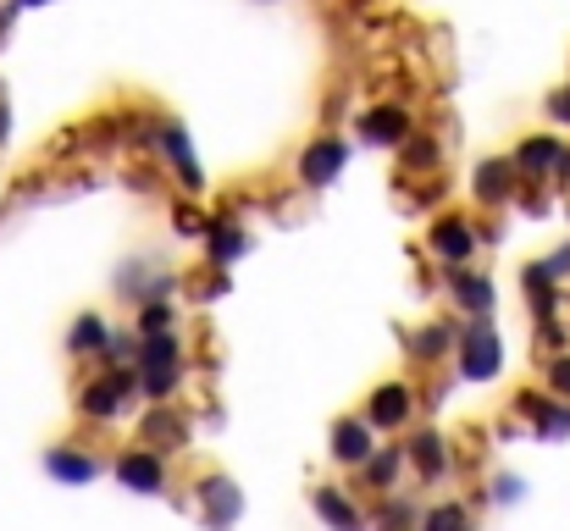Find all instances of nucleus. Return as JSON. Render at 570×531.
I'll use <instances>...</instances> for the list:
<instances>
[{
	"label": "nucleus",
	"mask_w": 570,
	"mask_h": 531,
	"mask_svg": "<svg viewBox=\"0 0 570 531\" xmlns=\"http://www.w3.org/2000/svg\"><path fill=\"white\" fill-rule=\"evenodd\" d=\"M178 376H184V350H178V338H173V333L145 338V350H139V387H145L150 399H167V393L178 387Z\"/></svg>",
	"instance_id": "obj_1"
},
{
	"label": "nucleus",
	"mask_w": 570,
	"mask_h": 531,
	"mask_svg": "<svg viewBox=\"0 0 570 531\" xmlns=\"http://www.w3.org/2000/svg\"><path fill=\"white\" fill-rule=\"evenodd\" d=\"M134 393H139V376L111 365L100 382H89V387L78 393V410H83L89 421H117V415H122V404H128Z\"/></svg>",
	"instance_id": "obj_2"
},
{
	"label": "nucleus",
	"mask_w": 570,
	"mask_h": 531,
	"mask_svg": "<svg viewBox=\"0 0 570 531\" xmlns=\"http://www.w3.org/2000/svg\"><path fill=\"white\" fill-rule=\"evenodd\" d=\"M499 365H504V350H499L488 316H476V327L460 338V376H465V382H493Z\"/></svg>",
	"instance_id": "obj_3"
},
{
	"label": "nucleus",
	"mask_w": 570,
	"mask_h": 531,
	"mask_svg": "<svg viewBox=\"0 0 570 531\" xmlns=\"http://www.w3.org/2000/svg\"><path fill=\"white\" fill-rule=\"evenodd\" d=\"M426 249H432L443 266H465V260L476 255V227H471V222H460V216H443V222H432Z\"/></svg>",
	"instance_id": "obj_4"
},
{
	"label": "nucleus",
	"mask_w": 570,
	"mask_h": 531,
	"mask_svg": "<svg viewBox=\"0 0 570 531\" xmlns=\"http://www.w3.org/2000/svg\"><path fill=\"white\" fill-rule=\"evenodd\" d=\"M199 510H205V527L210 531H227L244 515V493H238L227 476H205V482H199Z\"/></svg>",
	"instance_id": "obj_5"
},
{
	"label": "nucleus",
	"mask_w": 570,
	"mask_h": 531,
	"mask_svg": "<svg viewBox=\"0 0 570 531\" xmlns=\"http://www.w3.org/2000/svg\"><path fill=\"white\" fill-rule=\"evenodd\" d=\"M117 482L134 488V493H167V465L156 449H128L117 460Z\"/></svg>",
	"instance_id": "obj_6"
},
{
	"label": "nucleus",
	"mask_w": 570,
	"mask_h": 531,
	"mask_svg": "<svg viewBox=\"0 0 570 531\" xmlns=\"http://www.w3.org/2000/svg\"><path fill=\"white\" fill-rule=\"evenodd\" d=\"M350 167V150H344V139H316L305 156H299V177L311 183V188H327L333 177H344Z\"/></svg>",
	"instance_id": "obj_7"
},
{
	"label": "nucleus",
	"mask_w": 570,
	"mask_h": 531,
	"mask_svg": "<svg viewBox=\"0 0 570 531\" xmlns=\"http://www.w3.org/2000/svg\"><path fill=\"white\" fill-rule=\"evenodd\" d=\"M410 410H415V399H410V387H404V382H382L377 393L366 399V421H372L377 432L404 426V421H410Z\"/></svg>",
	"instance_id": "obj_8"
},
{
	"label": "nucleus",
	"mask_w": 570,
	"mask_h": 531,
	"mask_svg": "<svg viewBox=\"0 0 570 531\" xmlns=\"http://www.w3.org/2000/svg\"><path fill=\"white\" fill-rule=\"evenodd\" d=\"M156 139H161V150H167V161L178 167V183H184L189 194H199V188H205V177H199V161H194V150H189V134H184V122H161V128H156Z\"/></svg>",
	"instance_id": "obj_9"
},
{
	"label": "nucleus",
	"mask_w": 570,
	"mask_h": 531,
	"mask_svg": "<svg viewBox=\"0 0 570 531\" xmlns=\"http://www.w3.org/2000/svg\"><path fill=\"white\" fill-rule=\"evenodd\" d=\"M372 437H377V426H372L366 415H361V421H338V426H333V460H338V465H366V454L377 449Z\"/></svg>",
	"instance_id": "obj_10"
},
{
	"label": "nucleus",
	"mask_w": 570,
	"mask_h": 531,
	"mask_svg": "<svg viewBox=\"0 0 570 531\" xmlns=\"http://www.w3.org/2000/svg\"><path fill=\"white\" fill-rule=\"evenodd\" d=\"M560 156H566V145H560L554 134H543V139H527V145L515 150V173L532 177V183H543V177L560 173Z\"/></svg>",
	"instance_id": "obj_11"
},
{
	"label": "nucleus",
	"mask_w": 570,
	"mask_h": 531,
	"mask_svg": "<svg viewBox=\"0 0 570 531\" xmlns=\"http://www.w3.org/2000/svg\"><path fill=\"white\" fill-rule=\"evenodd\" d=\"M45 471H50L56 482H67V488H83V482L100 476V460L83 454V449H50V454H45Z\"/></svg>",
	"instance_id": "obj_12"
},
{
	"label": "nucleus",
	"mask_w": 570,
	"mask_h": 531,
	"mask_svg": "<svg viewBox=\"0 0 570 531\" xmlns=\"http://www.w3.org/2000/svg\"><path fill=\"white\" fill-rule=\"evenodd\" d=\"M521 415H532L538 421V437H549V443L570 432V404L549 399V393H521Z\"/></svg>",
	"instance_id": "obj_13"
},
{
	"label": "nucleus",
	"mask_w": 570,
	"mask_h": 531,
	"mask_svg": "<svg viewBox=\"0 0 570 531\" xmlns=\"http://www.w3.org/2000/svg\"><path fill=\"white\" fill-rule=\"evenodd\" d=\"M471 188H476V199H482V205H504V199L521 188L515 161H482V167H476V177H471Z\"/></svg>",
	"instance_id": "obj_14"
},
{
	"label": "nucleus",
	"mask_w": 570,
	"mask_h": 531,
	"mask_svg": "<svg viewBox=\"0 0 570 531\" xmlns=\"http://www.w3.org/2000/svg\"><path fill=\"white\" fill-rule=\"evenodd\" d=\"M449 288H454V299H460V311H471V316H488V311H493V283H488L482 272H465V266H449Z\"/></svg>",
	"instance_id": "obj_15"
},
{
	"label": "nucleus",
	"mask_w": 570,
	"mask_h": 531,
	"mask_svg": "<svg viewBox=\"0 0 570 531\" xmlns=\"http://www.w3.org/2000/svg\"><path fill=\"white\" fill-rule=\"evenodd\" d=\"M205 249H210V266H227V260H238V255L249 249V238H244V227H238L233 216H216V222L205 227Z\"/></svg>",
	"instance_id": "obj_16"
},
{
	"label": "nucleus",
	"mask_w": 570,
	"mask_h": 531,
	"mask_svg": "<svg viewBox=\"0 0 570 531\" xmlns=\"http://www.w3.org/2000/svg\"><path fill=\"white\" fill-rule=\"evenodd\" d=\"M404 460H410L426 482H438V476L449 471V443H443L438 432H415V437H410V449H404Z\"/></svg>",
	"instance_id": "obj_17"
},
{
	"label": "nucleus",
	"mask_w": 570,
	"mask_h": 531,
	"mask_svg": "<svg viewBox=\"0 0 570 531\" xmlns=\"http://www.w3.org/2000/svg\"><path fill=\"white\" fill-rule=\"evenodd\" d=\"M311 504H316V515L327 521L333 531H366V521H361V510L338 493V488H316L311 493Z\"/></svg>",
	"instance_id": "obj_18"
},
{
	"label": "nucleus",
	"mask_w": 570,
	"mask_h": 531,
	"mask_svg": "<svg viewBox=\"0 0 570 531\" xmlns=\"http://www.w3.org/2000/svg\"><path fill=\"white\" fill-rule=\"evenodd\" d=\"M361 134H366L372 145H404V139H410V117H404L399 106H377V111L361 117Z\"/></svg>",
	"instance_id": "obj_19"
},
{
	"label": "nucleus",
	"mask_w": 570,
	"mask_h": 531,
	"mask_svg": "<svg viewBox=\"0 0 570 531\" xmlns=\"http://www.w3.org/2000/svg\"><path fill=\"white\" fill-rule=\"evenodd\" d=\"M361 471H366V488H377V493H387V488H393V482H399V471H404V449H399V443H393V449H372V454H366V465H361Z\"/></svg>",
	"instance_id": "obj_20"
},
{
	"label": "nucleus",
	"mask_w": 570,
	"mask_h": 531,
	"mask_svg": "<svg viewBox=\"0 0 570 531\" xmlns=\"http://www.w3.org/2000/svg\"><path fill=\"white\" fill-rule=\"evenodd\" d=\"M145 437H150V449H156V454H161V449H167V454H178V449L189 443V432H184V421H178V415H167V410H156V415H150V426H145Z\"/></svg>",
	"instance_id": "obj_21"
},
{
	"label": "nucleus",
	"mask_w": 570,
	"mask_h": 531,
	"mask_svg": "<svg viewBox=\"0 0 570 531\" xmlns=\"http://www.w3.org/2000/svg\"><path fill=\"white\" fill-rule=\"evenodd\" d=\"M106 333H111V327H106V322L89 311V316H78V322H72V333H67V350H72V354H100V350H106Z\"/></svg>",
	"instance_id": "obj_22"
},
{
	"label": "nucleus",
	"mask_w": 570,
	"mask_h": 531,
	"mask_svg": "<svg viewBox=\"0 0 570 531\" xmlns=\"http://www.w3.org/2000/svg\"><path fill=\"white\" fill-rule=\"evenodd\" d=\"M178 327V311L167 305V299H145L139 305V338H161V333H173Z\"/></svg>",
	"instance_id": "obj_23"
},
{
	"label": "nucleus",
	"mask_w": 570,
	"mask_h": 531,
	"mask_svg": "<svg viewBox=\"0 0 570 531\" xmlns=\"http://www.w3.org/2000/svg\"><path fill=\"white\" fill-rule=\"evenodd\" d=\"M449 344H454V333H449V327H421V333H410V354H415V360H426V365H432V360H443Z\"/></svg>",
	"instance_id": "obj_24"
},
{
	"label": "nucleus",
	"mask_w": 570,
	"mask_h": 531,
	"mask_svg": "<svg viewBox=\"0 0 570 531\" xmlns=\"http://www.w3.org/2000/svg\"><path fill=\"white\" fill-rule=\"evenodd\" d=\"M415 167H438V139H426V134L404 139V173H415Z\"/></svg>",
	"instance_id": "obj_25"
},
{
	"label": "nucleus",
	"mask_w": 570,
	"mask_h": 531,
	"mask_svg": "<svg viewBox=\"0 0 570 531\" xmlns=\"http://www.w3.org/2000/svg\"><path fill=\"white\" fill-rule=\"evenodd\" d=\"M421 531H471V521H465V510H460V504H438V510H426Z\"/></svg>",
	"instance_id": "obj_26"
},
{
	"label": "nucleus",
	"mask_w": 570,
	"mask_h": 531,
	"mask_svg": "<svg viewBox=\"0 0 570 531\" xmlns=\"http://www.w3.org/2000/svg\"><path fill=\"white\" fill-rule=\"evenodd\" d=\"M205 227H210V216H199V210H189V205L178 210V233H184V238H199Z\"/></svg>",
	"instance_id": "obj_27"
},
{
	"label": "nucleus",
	"mask_w": 570,
	"mask_h": 531,
	"mask_svg": "<svg viewBox=\"0 0 570 531\" xmlns=\"http://www.w3.org/2000/svg\"><path fill=\"white\" fill-rule=\"evenodd\" d=\"M404 521H410V504H404V499H393V504L382 510V521H377V527H382V531H399Z\"/></svg>",
	"instance_id": "obj_28"
},
{
	"label": "nucleus",
	"mask_w": 570,
	"mask_h": 531,
	"mask_svg": "<svg viewBox=\"0 0 570 531\" xmlns=\"http://www.w3.org/2000/svg\"><path fill=\"white\" fill-rule=\"evenodd\" d=\"M538 266H543V272H549L554 283H560V277H570V244H566V249H554L549 260H538Z\"/></svg>",
	"instance_id": "obj_29"
},
{
	"label": "nucleus",
	"mask_w": 570,
	"mask_h": 531,
	"mask_svg": "<svg viewBox=\"0 0 570 531\" xmlns=\"http://www.w3.org/2000/svg\"><path fill=\"white\" fill-rule=\"evenodd\" d=\"M549 382H554V393H566V399H570V354L549 365Z\"/></svg>",
	"instance_id": "obj_30"
},
{
	"label": "nucleus",
	"mask_w": 570,
	"mask_h": 531,
	"mask_svg": "<svg viewBox=\"0 0 570 531\" xmlns=\"http://www.w3.org/2000/svg\"><path fill=\"white\" fill-rule=\"evenodd\" d=\"M549 117L570 122V89H554V95H549Z\"/></svg>",
	"instance_id": "obj_31"
},
{
	"label": "nucleus",
	"mask_w": 570,
	"mask_h": 531,
	"mask_svg": "<svg viewBox=\"0 0 570 531\" xmlns=\"http://www.w3.org/2000/svg\"><path fill=\"white\" fill-rule=\"evenodd\" d=\"M6 134H11V111H6V100H0V145H6Z\"/></svg>",
	"instance_id": "obj_32"
},
{
	"label": "nucleus",
	"mask_w": 570,
	"mask_h": 531,
	"mask_svg": "<svg viewBox=\"0 0 570 531\" xmlns=\"http://www.w3.org/2000/svg\"><path fill=\"white\" fill-rule=\"evenodd\" d=\"M17 6H50V0H17Z\"/></svg>",
	"instance_id": "obj_33"
}]
</instances>
